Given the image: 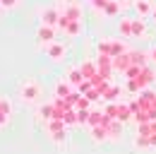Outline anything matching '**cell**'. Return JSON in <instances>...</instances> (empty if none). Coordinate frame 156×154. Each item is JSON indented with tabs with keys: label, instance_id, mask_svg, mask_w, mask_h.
<instances>
[{
	"label": "cell",
	"instance_id": "cell-1",
	"mask_svg": "<svg viewBox=\"0 0 156 154\" xmlns=\"http://www.w3.org/2000/svg\"><path fill=\"white\" fill-rule=\"evenodd\" d=\"M39 94H41L39 84H34V82L22 84V99H24V101H34V99H39Z\"/></svg>",
	"mask_w": 156,
	"mask_h": 154
},
{
	"label": "cell",
	"instance_id": "cell-2",
	"mask_svg": "<svg viewBox=\"0 0 156 154\" xmlns=\"http://www.w3.org/2000/svg\"><path fill=\"white\" fill-rule=\"evenodd\" d=\"M0 5H2V7H15L17 0H0Z\"/></svg>",
	"mask_w": 156,
	"mask_h": 154
},
{
	"label": "cell",
	"instance_id": "cell-3",
	"mask_svg": "<svg viewBox=\"0 0 156 154\" xmlns=\"http://www.w3.org/2000/svg\"><path fill=\"white\" fill-rule=\"evenodd\" d=\"M7 120H10V113H0V128H2Z\"/></svg>",
	"mask_w": 156,
	"mask_h": 154
},
{
	"label": "cell",
	"instance_id": "cell-4",
	"mask_svg": "<svg viewBox=\"0 0 156 154\" xmlns=\"http://www.w3.org/2000/svg\"><path fill=\"white\" fill-rule=\"evenodd\" d=\"M39 36H41V38H51V31H48V29H41Z\"/></svg>",
	"mask_w": 156,
	"mask_h": 154
},
{
	"label": "cell",
	"instance_id": "cell-5",
	"mask_svg": "<svg viewBox=\"0 0 156 154\" xmlns=\"http://www.w3.org/2000/svg\"><path fill=\"white\" fill-rule=\"evenodd\" d=\"M0 7H2V5H0Z\"/></svg>",
	"mask_w": 156,
	"mask_h": 154
}]
</instances>
